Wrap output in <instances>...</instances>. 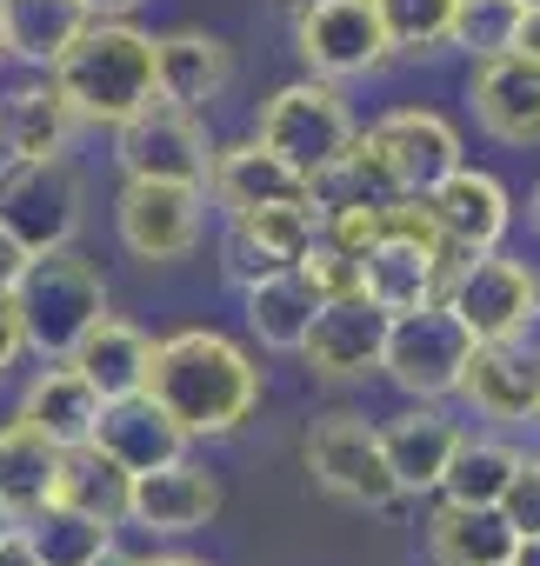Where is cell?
Instances as JSON below:
<instances>
[{
	"label": "cell",
	"instance_id": "cell-10",
	"mask_svg": "<svg viewBox=\"0 0 540 566\" xmlns=\"http://www.w3.org/2000/svg\"><path fill=\"white\" fill-rule=\"evenodd\" d=\"M294 48L314 67V81H354L387 61V34L374 0H308L294 21Z\"/></svg>",
	"mask_w": 540,
	"mask_h": 566
},
{
	"label": "cell",
	"instance_id": "cell-16",
	"mask_svg": "<svg viewBox=\"0 0 540 566\" xmlns=\"http://www.w3.org/2000/svg\"><path fill=\"white\" fill-rule=\"evenodd\" d=\"M220 513V480L194 460H167L127 480V520L147 533H200Z\"/></svg>",
	"mask_w": 540,
	"mask_h": 566
},
{
	"label": "cell",
	"instance_id": "cell-39",
	"mask_svg": "<svg viewBox=\"0 0 540 566\" xmlns=\"http://www.w3.org/2000/svg\"><path fill=\"white\" fill-rule=\"evenodd\" d=\"M14 354H21V321H14V294L0 287V374L14 367Z\"/></svg>",
	"mask_w": 540,
	"mask_h": 566
},
{
	"label": "cell",
	"instance_id": "cell-33",
	"mask_svg": "<svg viewBox=\"0 0 540 566\" xmlns=\"http://www.w3.org/2000/svg\"><path fill=\"white\" fill-rule=\"evenodd\" d=\"M460 0H374L387 54H440Z\"/></svg>",
	"mask_w": 540,
	"mask_h": 566
},
{
	"label": "cell",
	"instance_id": "cell-32",
	"mask_svg": "<svg viewBox=\"0 0 540 566\" xmlns=\"http://www.w3.org/2000/svg\"><path fill=\"white\" fill-rule=\"evenodd\" d=\"M21 539H28V553L41 559V566H87L114 533L101 526V520H87V513H68V506H41L34 520H21Z\"/></svg>",
	"mask_w": 540,
	"mask_h": 566
},
{
	"label": "cell",
	"instance_id": "cell-25",
	"mask_svg": "<svg viewBox=\"0 0 540 566\" xmlns=\"http://www.w3.org/2000/svg\"><path fill=\"white\" fill-rule=\"evenodd\" d=\"M54 467H61V447L48 433H34L28 420L0 427V513L14 526L54 506Z\"/></svg>",
	"mask_w": 540,
	"mask_h": 566
},
{
	"label": "cell",
	"instance_id": "cell-12",
	"mask_svg": "<svg viewBox=\"0 0 540 566\" xmlns=\"http://www.w3.org/2000/svg\"><path fill=\"white\" fill-rule=\"evenodd\" d=\"M381 340H387V314L367 294H347V301L314 307L294 354L314 367V380H361V374L381 367Z\"/></svg>",
	"mask_w": 540,
	"mask_h": 566
},
{
	"label": "cell",
	"instance_id": "cell-1",
	"mask_svg": "<svg viewBox=\"0 0 540 566\" xmlns=\"http://www.w3.org/2000/svg\"><path fill=\"white\" fill-rule=\"evenodd\" d=\"M187 440H220L233 433L253 407H260V367L207 327H187L174 340L154 347L147 360V387H141Z\"/></svg>",
	"mask_w": 540,
	"mask_h": 566
},
{
	"label": "cell",
	"instance_id": "cell-15",
	"mask_svg": "<svg viewBox=\"0 0 540 566\" xmlns=\"http://www.w3.org/2000/svg\"><path fill=\"white\" fill-rule=\"evenodd\" d=\"M367 140H374V154H381V167H387V180L401 193H427L434 180H447L460 167V134L440 114H427V107L387 114Z\"/></svg>",
	"mask_w": 540,
	"mask_h": 566
},
{
	"label": "cell",
	"instance_id": "cell-38",
	"mask_svg": "<svg viewBox=\"0 0 540 566\" xmlns=\"http://www.w3.org/2000/svg\"><path fill=\"white\" fill-rule=\"evenodd\" d=\"M220 253H227V280L233 287H253V280H267V273H281V260L267 253L240 220H227V240H220Z\"/></svg>",
	"mask_w": 540,
	"mask_h": 566
},
{
	"label": "cell",
	"instance_id": "cell-35",
	"mask_svg": "<svg viewBox=\"0 0 540 566\" xmlns=\"http://www.w3.org/2000/svg\"><path fill=\"white\" fill-rule=\"evenodd\" d=\"M513 21H520V0H460L454 28H447V48H467L474 61L500 54V48H513Z\"/></svg>",
	"mask_w": 540,
	"mask_h": 566
},
{
	"label": "cell",
	"instance_id": "cell-40",
	"mask_svg": "<svg viewBox=\"0 0 540 566\" xmlns=\"http://www.w3.org/2000/svg\"><path fill=\"white\" fill-rule=\"evenodd\" d=\"M513 54L540 61V8H520V21H513Z\"/></svg>",
	"mask_w": 540,
	"mask_h": 566
},
{
	"label": "cell",
	"instance_id": "cell-46",
	"mask_svg": "<svg viewBox=\"0 0 540 566\" xmlns=\"http://www.w3.org/2000/svg\"><path fill=\"white\" fill-rule=\"evenodd\" d=\"M134 566H207V559H187V553H167V559H134Z\"/></svg>",
	"mask_w": 540,
	"mask_h": 566
},
{
	"label": "cell",
	"instance_id": "cell-3",
	"mask_svg": "<svg viewBox=\"0 0 540 566\" xmlns=\"http://www.w3.org/2000/svg\"><path fill=\"white\" fill-rule=\"evenodd\" d=\"M14 321H21V347H34L41 360H68L74 340L107 321V280L74 253V247H54V253H28V266L14 273Z\"/></svg>",
	"mask_w": 540,
	"mask_h": 566
},
{
	"label": "cell",
	"instance_id": "cell-34",
	"mask_svg": "<svg viewBox=\"0 0 540 566\" xmlns=\"http://www.w3.org/2000/svg\"><path fill=\"white\" fill-rule=\"evenodd\" d=\"M227 220H240L281 266H294L321 240V200H281V207H253V213H227Z\"/></svg>",
	"mask_w": 540,
	"mask_h": 566
},
{
	"label": "cell",
	"instance_id": "cell-18",
	"mask_svg": "<svg viewBox=\"0 0 540 566\" xmlns=\"http://www.w3.org/2000/svg\"><path fill=\"white\" fill-rule=\"evenodd\" d=\"M207 187L227 213H253V207H281V200H314V180L301 167H288L274 147L260 140H240V147H220L207 160Z\"/></svg>",
	"mask_w": 540,
	"mask_h": 566
},
{
	"label": "cell",
	"instance_id": "cell-21",
	"mask_svg": "<svg viewBox=\"0 0 540 566\" xmlns=\"http://www.w3.org/2000/svg\"><path fill=\"white\" fill-rule=\"evenodd\" d=\"M94 447L121 467V473H147V467H167L180 460L187 433L147 400V394H127V400H101V420H94Z\"/></svg>",
	"mask_w": 540,
	"mask_h": 566
},
{
	"label": "cell",
	"instance_id": "cell-23",
	"mask_svg": "<svg viewBox=\"0 0 540 566\" xmlns=\"http://www.w3.org/2000/svg\"><path fill=\"white\" fill-rule=\"evenodd\" d=\"M147 360H154V340L141 334V327H127V321H94L81 340H74V354H68V367L101 394V400H127V394H141L147 387Z\"/></svg>",
	"mask_w": 540,
	"mask_h": 566
},
{
	"label": "cell",
	"instance_id": "cell-42",
	"mask_svg": "<svg viewBox=\"0 0 540 566\" xmlns=\"http://www.w3.org/2000/svg\"><path fill=\"white\" fill-rule=\"evenodd\" d=\"M21 266H28V253H21L8 233H0V287H14V273H21Z\"/></svg>",
	"mask_w": 540,
	"mask_h": 566
},
{
	"label": "cell",
	"instance_id": "cell-37",
	"mask_svg": "<svg viewBox=\"0 0 540 566\" xmlns=\"http://www.w3.org/2000/svg\"><path fill=\"white\" fill-rule=\"evenodd\" d=\"M500 513H507V526L520 539H540V460H520L513 467V480L500 493Z\"/></svg>",
	"mask_w": 540,
	"mask_h": 566
},
{
	"label": "cell",
	"instance_id": "cell-41",
	"mask_svg": "<svg viewBox=\"0 0 540 566\" xmlns=\"http://www.w3.org/2000/svg\"><path fill=\"white\" fill-rule=\"evenodd\" d=\"M0 566H41V559L28 553V539H21L14 526H8V533H0Z\"/></svg>",
	"mask_w": 540,
	"mask_h": 566
},
{
	"label": "cell",
	"instance_id": "cell-30",
	"mask_svg": "<svg viewBox=\"0 0 540 566\" xmlns=\"http://www.w3.org/2000/svg\"><path fill=\"white\" fill-rule=\"evenodd\" d=\"M68 134H74V114L54 94V81L48 87H21V94H8V107H0V147H8L14 160L68 154Z\"/></svg>",
	"mask_w": 540,
	"mask_h": 566
},
{
	"label": "cell",
	"instance_id": "cell-24",
	"mask_svg": "<svg viewBox=\"0 0 540 566\" xmlns=\"http://www.w3.org/2000/svg\"><path fill=\"white\" fill-rule=\"evenodd\" d=\"M520 546V533L507 526L500 506H434L427 520V553L434 566H507Z\"/></svg>",
	"mask_w": 540,
	"mask_h": 566
},
{
	"label": "cell",
	"instance_id": "cell-6",
	"mask_svg": "<svg viewBox=\"0 0 540 566\" xmlns=\"http://www.w3.org/2000/svg\"><path fill=\"white\" fill-rule=\"evenodd\" d=\"M354 140V114L334 94V81H294L267 101L260 114V147H274L288 167H301L308 180H321Z\"/></svg>",
	"mask_w": 540,
	"mask_h": 566
},
{
	"label": "cell",
	"instance_id": "cell-26",
	"mask_svg": "<svg viewBox=\"0 0 540 566\" xmlns=\"http://www.w3.org/2000/svg\"><path fill=\"white\" fill-rule=\"evenodd\" d=\"M94 14L81 0H0V54H14L28 67H54L61 48L87 28Z\"/></svg>",
	"mask_w": 540,
	"mask_h": 566
},
{
	"label": "cell",
	"instance_id": "cell-31",
	"mask_svg": "<svg viewBox=\"0 0 540 566\" xmlns=\"http://www.w3.org/2000/svg\"><path fill=\"white\" fill-rule=\"evenodd\" d=\"M513 467H520L513 447H500V440H467V433H460L454 453H447V467H440V493H447L454 506H500Z\"/></svg>",
	"mask_w": 540,
	"mask_h": 566
},
{
	"label": "cell",
	"instance_id": "cell-9",
	"mask_svg": "<svg viewBox=\"0 0 540 566\" xmlns=\"http://www.w3.org/2000/svg\"><path fill=\"white\" fill-rule=\"evenodd\" d=\"M301 453H308L314 486H328L334 500H354V506L401 500V486H394V473L381 460V440H374V427L361 413H321L308 427V447Z\"/></svg>",
	"mask_w": 540,
	"mask_h": 566
},
{
	"label": "cell",
	"instance_id": "cell-43",
	"mask_svg": "<svg viewBox=\"0 0 540 566\" xmlns=\"http://www.w3.org/2000/svg\"><path fill=\"white\" fill-rule=\"evenodd\" d=\"M81 8L94 14V21H121V14H134L141 0H81Z\"/></svg>",
	"mask_w": 540,
	"mask_h": 566
},
{
	"label": "cell",
	"instance_id": "cell-28",
	"mask_svg": "<svg viewBox=\"0 0 540 566\" xmlns=\"http://www.w3.org/2000/svg\"><path fill=\"white\" fill-rule=\"evenodd\" d=\"M21 420L34 427V433H48L54 447H81V440H94V420H101V394L61 360V367H48L34 387H28V400H21Z\"/></svg>",
	"mask_w": 540,
	"mask_h": 566
},
{
	"label": "cell",
	"instance_id": "cell-17",
	"mask_svg": "<svg viewBox=\"0 0 540 566\" xmlns=\"http://www.w3.org/2000/svg\"><path fill=\"white\" fill-rule=\"evenodd\" d=\"M420 207L434 213V227H440L447 247H460V253L500 247V233H507V220H513L507 187H500L494 174H480V167H454L447 180H434V187L420 193Z\"/></svg>",
	"mask_w": 540,
	"mask_h": 566
},
{
	"label": "cell",
	"instance_id": "cell-45",
	"mask_svg": "<svg viewBox=\"0 0 540 566\" xmlns=\"http://www.w3.org/2000/svg\"><path fill=\"white\" fill-rule=\"evenodd\" d=\"M513 566H540V539H520L513 546Z\"/></svg>",
	"mask_w": 540,
	"mask_h": 566
},
{
	"label": "cell",
	"instance_id": "cell-48",
	"mask_svg": "<svg viewBox=\"0 0 540 566\" xmlns=\"http://www.w3.org/2000/svg\"><path fill=\"white\" fill-rule=\"evenodd\" d=\"M8 526H14V520H8V513H0V533H8Z\"/></svg>",
	"mask_w": 540,
	"mask_h": 566
},
{
	"label": "cell",
	"instance_id": "cell-36",
	"mask_svg": "<svg viewBox=\"0 0 540 566\" xmlns=\"http://www.w3.org/2000/svg\"><path fill=\"white\" fill-rule=\"evenodd\" d=\"M294 273L308 280L321 301H347V294H361V260L341 253V247H328V240H314V247L294 260Z\"/></svg>",
	"mask_w": 540,
	"mask_h": 566
},
{
	"label": "cell",
	"instance_id": "cell-4",
	"mask_svg": "<svg viewBox=\"0 0 540 566\" xmlns=\"http://www.w3.org/2000/svg\"><path fill=\"white\" fill-rule=\"evenodd\" d=\"M81 167L68 154L48 160H8L0 167V233H8L21 253H54L81 233Z\"/></svg>",
	"mask_w": 540,
	"mask_h": 566
},
{
	"label": "cell",
	"instance_id": "cell-49",
	"mask_svg": "<svg viewBox=\"0 0 540 566\" xmlns=\"http://www.w3.org/2000/svg\"><path fill=\"white\" fill-rule=\"evenodd\" d=\"M520 8H540V0H520Z\"/></svg>",
	"mask_w": 540,
	"mask_h": 566
},
{
	"label": "cell",
	"instance_id": "cell-47",
	"mask_svg": "<svg viewBox=\"0 0 540 566\" xmlns=\"http://www.w3.org/2000/svg\"><path fill=\"white\" fill-rule=\"evenodd\" d=\"M527 213H533V227H540V187H533V207H527Z\"/></svg>",
	"mask_w": 540,
	"mask_h": 566
},
{
	"label": "cell",
	"instance_id": "cell-8",
	"mask_svg": "<svg viewBox=\"0 0 540 566\" xmlns=\"http://www.w3.org/2000/svg\"><path fill=\"white\" fill-rule=\"evenodd\" d=\"M114 160L127 180H187L200 187L207 180V127L194 120V107H174V101H147L141 114H127L114 127Z\"/></svg>",
	"mask_w": 540,
	"mask_h": 566
},
{
	"label": "cell",
	"instance_id": "cell-27",
	"mask_svg": "<svg viewBox=\"0 0 540 566\" xmlns=\"http://www.w3.org/2000/svg\"><path fill=\"white\" fill-rule=\"evenodd\" d=\"M127 480H134V473H121L94 440L61 447V467H54V506L87 513V520H101V526L114 533V526L127 520Z\"/></svg>",
	"mask_w": 540,
	"mask_h": 566
},
{
	"label": "cell",
	"instance_id": "cell-52",
	"mask_svg": "<svg viewBox=\"0 0 540 566\" xmlns=\"http://www.w3.org/2000/svg\"><path fill=\"white\" fill-rule=\"evenodd\" d=\"M533 420H540V413H533Z\"/></svg>",
	"mask_w": 540,
	"mask_h": 566
},
{
	"label": "cell",
	"instance_id": "cell-22",
	"mask_svg": "<svg viewBox=\"0 0 540 566\" xmlns=\"http://www.w3.org/2000/svg\"><path fill=\"white\" fill-rule=\"evenodd\" d=\"M374 440H381V460H387L394 486H401V493H427V486H440V467H447L460 427H454L440 407L420 400V407L394 413L387 427H374Z\"/></svg>",
	"mask_w": 540,
	"mask_h": 566
},
{
	"label": "cell",
	"instance_id": "cell-5",
	"mask_svg": "<svg viewBox=\"0 0 540 566\" xmlns=\"http://www.w3.org/2000/svg\"><path fill=\"white\" fill-rule=\"evenodd\" d=\"M480 340L460 327V314L447 301H420L407 314H387V340H381V374L414 394V400H440L460 387L467 374V354Z\"/></svg>",
	"mask_w": 540,
	"mask_h": 566
},
{
	"label": "cell",
	"instance_id": "cell-13",
	"mask_svg": "<svg viewBox=\"0 0 540 566\" xmlns=\"http://www.w3.org/2000/svg\"><path fill=\"white\" fill-rule=\"evenodd\" d=\"M467 101H474V120L500 147H533L540 140V61H527L513 48L480 54L474 81H467Z\"/></svg>",
	"mask_w": 540,
	"mask_h": 566
},
{
	"label": "cell",
	"instance_id": "cell-11",
	"mask_svg": "<svg viewBox=\"0 0 540 566\" xmlns=\"http://www.w3.org/2000/svg\"><path fill=\"white\" fill-rule=\"evenodd\" d=\"M114 227H121V247L134 260L167 266L200 240V187H187V180H127L121 207H114Z\"/></svg>",
	"mask_w": 540,
	"mask_h": 566
},
{
	"label": "cell",
	"instance_id": "cell-20",
	"mask_svg": "<svg viewBox=\"0 0 540 566\" xmlns=\"http://www.w3.org/2000/svg\"><path fill=\"white\" fill-rule=\"evenodd\" d=\"M233 81V54L227 41L200 34V28H180V34H160L154 41V101H174V107H207L220 101V87Z\"/></svg>",
	"mask_w": 540,
	"mask_h": 566
},
{
	"label": "cell",
	"instance_id": "cell-2",
	"mask_svg": "<svg viewBox=\"0 0 540 566\" xmlns=\"http://www.w3.org/2000/svg\"><path fill=\"white\" fill-rule=\"evenodd\" d=\"M48 81H54V94L68 101L74 120L121 127L127 114H141L154 101V34H141L127 21H87L61 48Z\"/></svg>",
	"mask_w": 540,
	"mask_h": 566
},
{
	"label": "cell",
	"instance_id": "cell-44",
	"mask_svg": "<svg viewBox=\"0 0 540 566\" xmlns=\"http://www.w3.org/2000/svg\"><path fill=\"white\" fill-rule=\"evenodd\" d=\"M87 566H134V559H127V553H121V546H114V539H107V546H101V553H94V559H87Z\"/></svg>",
	"mask_w": 540,
	"mask_h": 566
},
{
	"label": "cell",
	"instance_id": "cell-50",
	"mask_svg": "<svg viewBox=\"0 0 540 566\" xmlns=\"http://www.w3.org/2000/svg\"><path fill=\"white\" fill-rule=\"evenodd\" d=\"M533 354H540V347H533Z\"/></svg>",
	"mask_w": 540,
	"mask_h": 566
},
{
	"label": "cell",
	"instance_id": "cell-19",
	"mask_svg": "<svg viewBox=\"0 0 540 566\" xmlns=\"http://www.w3.org/2000/svg\"><path fill=\"white\" fill-rule=\"evenodd\" d=\"M454 394H467L487 420H533L540 413V354L520 340H480L467 354V374Z\"/></svg>",
	"mask_w": 540,
	"mask_h": 566
},
{
	"label": "cell",
	"instance_id": "cell-29",
	"mask_svg": "<svg viewBox=\"0 0 540 566\" xmlns=\"http://www.w3.org/2000/svg\"><path fill=\"white\" fill-rule=\"evenodd\" d=\"M240 294H247V327H253V340L274 347V354H294L301 334H308V321H314V307H321V294L308 287L294 266L253 280V287H240Z\"/></svg>",
	"mask_w": 540,
	"mask_h": 566
},
{
	"label": "cell",
	"instance_id": "cell-51",
	"mask_svg": "<svg viewBox=\"0 0 540 566\" xmlns=\"http://www.w3.org/2000/svg\"><path fill=\"white\" fill-rule=\"evenodd\" d=\"M507 566H513V559H507Z\"/></svg>",
	"mask_w": 540,
	"mask_h": 566
},
{
	"label": "cell",
	"instance_id": "cell-14",
	"mask_svg": "<svg viewBox=\"0 0 540 566\" xmlns=\"http://www.w3.org/2000/svg\"><path fill=\"white\" fill-rule=\"evenodd\" d=\"M454 266H460V253H440V247L381 233V240L361 253V294H367L381 314H407V307H420V301H440V287L454 280Z\"/></svg>",
	"mask_w": 540,
	"mask_h": 566
},
{
	"label": "cell",
	"instance_id": "cell-7",
	"mask_svg": "<svg viewBox=\"0 0 540 566\" xmlns=\"http://www.w3.org/2000/svg\"><path fill=\"white\" fill-rule=\"evenodd\" d=\"M440 301L460 314V327L474 340H520L540 321V280L520 260H500L487 247V253H467L454 266V280L440 287Z\"/></svg>",
	"mask_w": 540,
	"mask_h": 566
}]
</instances>
